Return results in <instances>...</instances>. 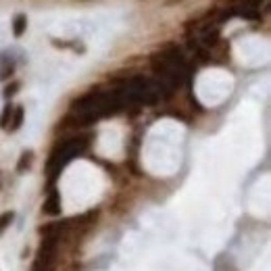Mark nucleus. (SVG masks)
<instances>
[{
	"label": "nucleus",
	"mask_w": 271,
	"mask_h": 271,
	"mask_svg": "<svg viewBox=\"0 0 271 271\" xmlns=\"http://www.w3.org/2000/svg\"><path fill=\"white\" fill-rule=\"evenodd\" d=\"M13 73H15V61L9 55H3L0 57V82L9 79Z\"/></svg>",
	"instance_id": "20e7f679"
},
{
	"label": "nucleus",
	"mask_w": 271,
	"mask_h": 271,
	"mask_svg": "<svg viewBox=\"0 0 271 271\" xmlns=\"http://www.w3.org/2000/svg\"><path fill=\"white\" fill-rule=\"evenodd\" d=\"M57 242H59V236H44V242L36 255V263L32 271H55Z\"/></svg>",
	"instance_id": "f03ea898"
},
{
	"label": "nucleus",
	"mask_w": 271,
	"mask_h": 271,
	"mask_svg": "<svg viewBox=\"0 0 271 271\" xmlns=\"http://www.w3.org/2000/svg\"><path fill=\"white\" fill-rule=\"evenodd\" d=\"M25 28H28V17L25 15H17L13 19V34H15V38L23 36L25 34Z\"/></svg>",
	"instance_id": "423d86ee"
},
{
	"label": "nucleus",
	"mask_w": 271,
	"mask_h": 271,
	"mask_svg": "<svg viewBox=\"0 0 271 271\" xmlns=\"http://www.w3.org/2000/svg\"><path fill=\"white\" fill-rule=\"evenodd\" d=\"M42 211H44V213H48V215H57V213H61V196H59L57 192H50L48 198L44 200Z\"/></svg>",
	"instance_id": "7ed1b4c3"
},
{
	"label": "nucleus",
	"mask_w": 271,
	"mask_h": 271,
	"mask_svg": "<svg viewBox=\"0 0 271 271\" xmlns=\"http://www.w3.org/2000/svg\"><path fill=\"white\" fill-rule=\"evenodd\" d=\"M17 90H19V82H13L11 86H7V88H5V96L9 98V96H13V94H17Z\"/></svg>",
	"instance_id": "9d476101"
},
{
	"label": "nucleus",
	"mask_w": 271,
	"mask_h": 271,
	"mask_svg": "<svg viewBox=\"0 0 271 271\" xmlns=\"http://www.w3.org/2000/svg\"><path fill=\"white\" fill-rule=\"evenodd\" d=\"M86 146H88V140H86V138H71V140L61 142V144L52 150L50 159H48V163H46L48 173H50V175H57V173L61 171V167H63L67 161H71L73 156L82 154V152L86 150Z\"/></svg>",
	"instance_id": "f257e3e1"
},
{
	"label": "nucleus",
	"mask_w": 271,
	"mask_h": 271,
	"mask_svg": "<svg viewBox=\"0 0 271 271\" xmlns=\"http://www.w3.org/2000/svg\"><path fill=\"white\" fill-rule=\"evenodd\" d=\"M23 117H25V111H23V106H13L11 121H9V127H7V131H17L21 125H23Z\"/></svg>",
	"instance_id": "39448f33"
},
{
	"label": "nucleus",
	"mask_w": 271,
	"mask_h": 271,
	"mask_svg": "<svg viewBox=\"0 0 271 271\" xmlns=\"http://www.w3.org/2000/svg\"><path fill=\"white\" fill-rule=\"evenodd\" d=\"M11 113H13V104H5L3 109V115H0V127H3L7 131L9 127V121H11Z\"/></svg>",
	"instance_id": "1a4fd4ad"
},
{
	"label": "nucleus",
	"mask_w": 271,
	"mask_h": 271,
	"mask_svg": "<svg viewBox=\"0 0 271 271\" xmlns=\"http://www.w3.org/2000/svg\"><path fill=\"white\" fill-rule=\"evenodd\" d=\"M32 159H34V152H32V150L23 152V154H21V159H19V165H17V169H19V171H25V169L32 165Z\"/></svg>",
	"instance_id": "6e6552de"
},
{
	"label": "nucleus",
	"mask_w": 271,
	"mask_h": 271,
	"mask_svg": "<svg viewBox=\"0 0 271 271\" xmlns=\"http://www.w3.org/2000/svg\"><path fill=\"white\" fill-rule=\"evenodd\" d=\"M13 219H15V213H13V211H7V213L0 215V236L5 234V230H7V228H11Z\"/></svg>",
	"instance_id": "0eeeda50"
}]
</instances>
